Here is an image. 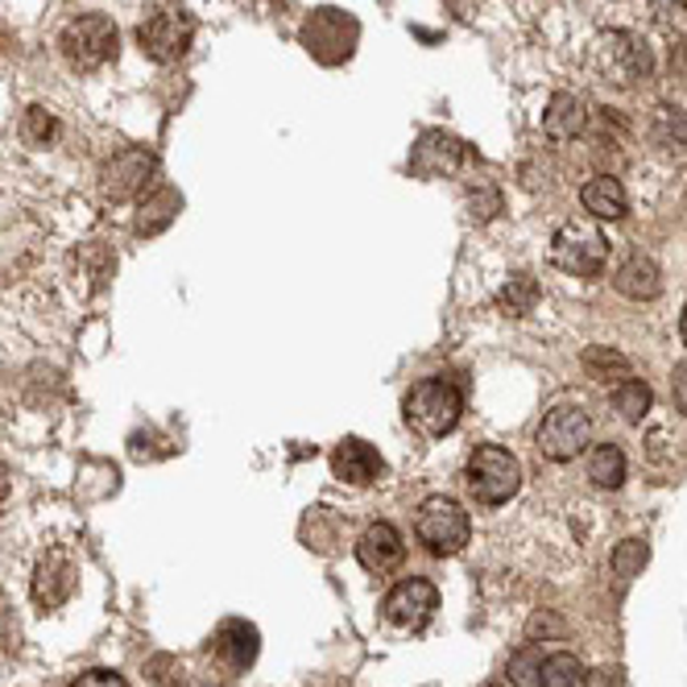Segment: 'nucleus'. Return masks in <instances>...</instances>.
Masks as SVG:
<instances>
[{"label": "nucleus", "instance_id": "6ab92c4d", "mask_svg": "<svg viewBox=\"0 0 687 687\" xmlns=\"http://www.w3.org/2000/svg\"><path fill=\"white\" fill-rule=\"evenodd\" d=\"M613 286H617V294H625V298L646 303V298H659L663 273H659V266H654L650 257H629L622 270L613 273Z\"/></svg>", "mask_w": 687, "mask_h": 687}, {"label": "nucleus", "instance_id": "dca6fc26", "mask_svg": "<svg viewBox=\"0 0 687 687\" xmlns=\"http://www.w3.org/2000/svg\"><path fill=\"white\" fill-rule=\"evenodd\" d=\"M211 650H216V659L229 666V671H245V666L257 663V650H261V634H257V625L241 622V617H232L216 629V638H211Z\"/></svg>", "mask_w": 687, "mask_h": 687}, {"label": "nucleus", "instance_id": "c756f323", "mask_svg": "<svg viewBox=\"0 0 687 687\" xmlns=\"http://www.w3.org/2000/svg\"><path fill=\"white\" fill-rule=\"evenodd\" d=\"M149 675H154V687H183V663H174L170 654H158L149 663Z\"/></svg>", "mask_w": 687, "mask_h": 687}, {"label": "nucleus", "instance_id": "4be33fe9", "mask_svg": "<svg viewBox=\"0 0 687 687\" xmlns=\"http://www.w3.org/2000/svg\"><path fill=\"white\" fill-rule=\"evenodd\" d=\"M588 477H592V484H601V489H622V480H625L622 447H617V443L592 447V456H588Z\"/></svg>", "mask_w": 687, "mask_h": 687}, {"label": "nucleus", "instance_id": "4c0bfd02", "mask_svg": "<svg viewBox=\"0 0 687 687\" xmlns=\"http://www.w3.org/2000/svg\"><path fill=\"white\" fill-rule=\"evenodd\" d=\"M679 335H684V344H687V307H684V319H679Z\"/></svg>", "mask_w": 687, "mask_h": 687}, {"label": "nucleus", "instance_id": "412c9836", "mask_svg": "<svg viewBox=\"0 0 687 687\" xmlns=\"http://www.w3.org/2000/svg\"><path fill=\"white\" fill-rule=\"evenodd\" d=\"M584 373L609 381V385H622V381H629V356L617 353V348H604V344H592L584 353Z\"/></svg>", "mask_w": 687, "mask_h": 687}, {"label": "nucleus", "instance_id": "cd10ccee", "mask_svg": "<svg viewBox=\"0 0 687 687\" xmlns=\"http://www.w3.org/2000/svg\"><path fill=\"white\" fill-rule=\"evenodd\" d=\"M54 133H59V121H54V112H46V108H29L22 121V137L29 146H46V142H54Z\"/></svg>", "mask_w": 687, "mask_h": 687}, {"label": "nucleus", "instance_id": "1a4fd4ad", "mask_svg": "<svg viewBox=\"0 0 687 687\" xmlns=\"http://www.w3.org/2000/svg\"><path fill=\"white\" fill-rule=\"evenodd\" d=\"M154 170H158V158L142 146H128L121 154H112L100 170V199L105 204H128V199H137L146 183L154 179Z\"/></svg>", "mask_w": 687, "mask_h": 687}, {"label": "nucleus", "instance_id": "72a5a7b5", "mask_svg": "<svg viewBox=\"0 0 687 687\" xmlns=\"http://www.w3.org/2000/svg\"><path fill=\"white\" fill-rule=\"evenodd\" d=\"M71 687H128L116 671H84Z\"/></svg>", "mask_w": 687, "mask_h": 687}, {"label": "nucleus", "instance_id": "473e14b6", "mask_svg": "<svg viewBox=\"0 0 687 687\" xmlns=\"http://www.w3.org/2000/svg\"><path fill=\"white\" fill-rule=\"evenodd\" d=\"M671 402H675L679 415H687V360H679L675 373H671Z\"/></svg>", "mask_w": 687, "mask_h": 687}, {"label": "nucleus", "instance_id": "7ed1b4c3", "mask_svg": "<svg viewBox=\"0 0 687 687\" xmlns=\"http://www.w3.org/2000/svg\"><path fill=\"white\" fill-rule=\"evenodd\" d=\"M59 50L75 71H100L105 63L116 59L121 34L105 13H84V17L66 22V29L59 34Z\"/></svg>", "mask_w": 687, "mask_h": 687}, {"label": "nucleus", "instance_id": "bb28decb", "mask_svg": "<svg viewBox=\"0 0 687 687\" xmlns=\"http://www.w3.org/2000/svg\"><path fill=\"white\" fill-rule=\"evenodd\" d=\"M609 563H613V572L622 580H634V576H642V567L650 563V547H646V539H622L613 547Z\"/></svg>", "mask_w": 687, "mask_h": 687}, {"label": "nucleus", "instance_id": "f03ea898", "mask_svg": "<svg viewBox=\"0 0 687 687\" xmlns=\"http://www.w3.org/2000/svg\"><path fill=\"white\" fill-rule=\"evenodd\" d=\"M459 415H464V394L456 381H443V377L418 381L406 397V422L427 439L452 435L459 427Z\"/></svg>", "mask_w": 687, "mask_h": 687}, {"label": "nucleus", "instance_id": "393cba45", "mask_svg": "<svg viewBox=\"0 0 687 687\" xmlns=\"http://www.w3.org/2000/svg\"><path fill=\"white\" fill-rule=\"evenodd\" d=\"M613 406H617V415H622L625 422H642V418L650 415V406H654V394H650L646 381L629 377V381H622V385L613 390Z\"/></svg>", "mask_w": 687, "mask_h": 687}, {"label": "nucleus", "instance_id": "9b49d317", "mask_svg": "<svg viewBox=\"0 0 687 687\" xmlns=\"http://www.w3.org/2000/svg\"><path fill=\"white\" fill-rule=\"evenodd\" d=\"M356 38H360V25L340 9H319V13H311V22L303 25V46L328 66L344 63L353 54Z\"/></svg>", "mask_w": 687, "mask_h": 687}, {"label": "nucleus", "instance_id": "6e6552de", "mask_svg": "<svg viewBox=\"0 0 687 687\" xmlns=\"http://www.w3.org/2000/svg\"><path fill=\"white\" fill-rule=\"evenodd\" d=\"M435 609H439L435 584L410 576V580L394 584V588L385 592V601H381V617H385V625L397 629V634H418L422 625L435 617Z\"/></svg>", "mask_w": 687, "mask_h": 687}, {"label": "nucleus", "instance_id": "aec40b11", "mask_svg": "<svg viewBox=\"0 0 687 687\" xmlns=\"http://www.w3.org/2000/svg\"><path fill=\"white\" fill-rule=\"evenodd\" d=\"M183 208V195L174 187H158L154 195L142 199V208H137V232L142 236H158V232H167L174 224V216Z\"/></svg>", "mask_w": 687, "mask_h": 687}, {"label": "nucleus", "instance_id": "7c9ffc66", "mask_svg": "<svg viewBox=\"0 0 687 687\" xmlns=\"http://www.w3.org/2000/svg\"><path fill=\"white\" fill-rule=\"evenodd\" d=\"M468 211H473V220H477V224H484V220H493V216L501 211V195L493 187H480L477 195L468 199Z\"/></svg>", "mask_w": 687, "mask_h": 687}, {"label": "nucleus", "instance_id": "39448f33", "mask_svg": "<svg viewBox=\"0 0 687 687\" xmlns=\"http://www.w3.org/2000/svg\"><path fill=\"white\" fill-rule=\"evenodd\" d=\"M415 535L431 555H456L473 539V522L452 498H427L415 514Z\"/></svg>", "mask_w": 687, "mask_h": 687}, {"label": "nucleus", "instance_id": "f257e3e1", "mask_svg": "<svg viewBox=\"0 0 687 687\" xmlns=\"http://www.w3.org/2000/svg\"><path fill=\"white\" fill-rule=\"evenodd\" d=\"M588 63L592 71L609 79V84L617 87H634L650 79V71H654V59H650V46L642 38H634V34H625V29H604L592 38L588 46Z\"/></svg>", "mask_w": 687, "mask_h": 687}, {"label": "nucleus", "instance_id": "f3484780", "mask_svg": "<svg viewBox=\"0 0 687 687\" xmlns=\"http://www.w3.org/2000/svg\"><path fill=\"white\" fill-rule=\"evenodd\" d=\"M584 125H588V108H584L580 96H572V91H555L551 100H547V112H542V133L551 137V142H572V137H580Z\"/></svg>", "mask_w": 687, "mask_h": 687}, {"label": "nucleus", "instance_id": "a211bd4d", "mask_svg": "<svg viewBox=\"0 0 687 687\" xmlns=\"http://www.w3.org/2000/svg\"><path fill=\"white\" fill-rule=\"evenodd\" d=\"M580 204L592 220H622L625 211H629V199H625L622 179H613V174H597V179H588L584 191H580Z\"/></svg>", "mask_w": 687, "mask_h": 687}, {"label": "nucleus", "instance_id": "5701e85b", "mask_svg": "<svg viewBox=\"0 0 687 687\" xmlns=\"http://www.w3.org/2000/svg\"><path fill=\"white\" fill-rule=\"evenodd\" d=\"M539 294H542L539 282H535L530 273H514V278H510V282L501 286L498 307L505 315H514V319H518V315H530L535 307H539Z\"/></svg>", "mask_w": 687, "mask_h": 687}, {"label": "nucleus", "instance_id": "f8f14e48", "mask_svg": "<svg viewBox=\"0 0 687 687\" xmlns=\"http://www.w3.org/2000/svg\"><path fill=\"white\" fill-rule=\"evenodd\" d=\"M468 158V146L443 133V128H427L410 149V174L418 179H443V174H456L459 162Z\"/></svg>", "mask_w": 687, "mask_h": 687}, {"label": "nucleus", "instance_id": "4468645a", "mask_svg": "<svg viewBox=\"0 0 687 687\" xmlns=\"http://www.w3.org/2000/svg\"><path fill=\"white\" fill-rule=\"evenodd\" d=\"M356 560H360V567L365 572H394L397 563L406 560V542H402V535H397V526H390V522H373L365 535H360V542H356Z\"/></svg>", "mask_w": 687, "mask_h": 687}, {"label": "nucleus", "instance_id": "0eeeda50", "mask_svg": "<svg viewBox=\"0 0 687 687\" xmlns=\"http://www.w3.org/2000/svg\"><path fill=\"white\" fill-rule=\"evenodd\" d=\"M191 38H195V17L187 9H179V4H162V9H154L146 22L137 25L142 54L162 66L179 63L191 50Z\"/></svg>", "mask_w": 687, "mask_h": 687}, {"label": "nucleus", "instance_id": "b1692460", "mask_svg": "<svg viewBox=\"0 0 687 687\" xmlns=\"http://www.w3.org/2000/svg\"><path fill=\"white\" fill-rule=\"evenodd\" d=\"M654 142L675 154V158H687V108H659V121H654Z\"/></svg>", "mask_w": 687, "mask_h": 687}, {"label": "nucleus", "instance_id": "e433bc0d", "mask_svg": "<svg viewBox=\"0 0 687 687\" xmlns=\"http://www.w3.org/2000/svg\"><path fill=\"white\" fill-rule=\"evenodd\" d=\"M9 489H13V480H9V468L0 464V505H4V498H9Z\"/></svg>", "mask_w": 687, "mask_h": 687}, {"label": "nucleus", "instance_id": "20e7f679", "mask_svg": "<svg viewBox=\"0 0 687 687\" xmlns=\"http://www.w3.org/2000/svg\"><path fill=\"white\" fill-rule=\"evenodd\" d=\"M604 257H609V245L592 220H567L551 236V266L572 278H597L604 270Z\"/></svg>", "mask_w": 687, "mask_h": 687}, {"label": "nucleus", "instance_id": "423d86ee", "mask_svg": "<svg viewBox=\"0 0 687 687\" xmlns=\"http://www.w3.org/2000/svg\"><path fill=\"white\" fill-rule=\"evenodd\" d=\"M468 489L480 505H505L522 489V464L498 443H480L468 456Z\"/></svg>", "mask_w": 687, "mask_h": 687}, {"label": "nucleus", "instance_id": "ddd939ff", "mask_svg": "<svg viewBox=\"0 0 687 687\" xmlns=\"http://www.w3.org/2000/svg\"><path fill=\"white\" fill-rule=\"evenodd\" d=\"M75 584H79V563L71 560L66 551H50L34 567V601L42 609H59V604L71 601Z\"/></svg>", "mask_w": 687, "mask_h": 687}, {"label": "nucleus", "instance_id": "2eb2a0df", "mask_svg": "<svg viewBox=\"0 0 687 687\" xmlns=\"http://www.w3.org/2000/svg\"><path fill=\"white\" fill-rule=\"evenodd\" d=\"M381 456H377V447H369L365 439H340L332 452V473L335 480H344V484H356V489H365V484H373L381 477Z\"/></svg>", "mask_w": 687, "mask_h": 687}, {"label": "nucleus", "instance_id": "9d476101", "mask_svg": "<svg viewBox=\"0 0 687 687\" xmlns=\"http://www.w3.org/2000/svg\"><path fill=\"white\" fill-rule=\"evenodd\" d=\"M592 443V418L580 406H555L551 415L539 422V452L555 464L576 459Z\"/></svg>", "mask_w": 687, "mask_h": 687}, {"label": "nucleus", "instance_id": "c9c22d12", "mask_svg": "<svg viewBox=\"0 0 687 687\" xmlns=\"http://www.w3.org/2000/svg\"><path fill=\"white\" fill-rule=\"evenodd\" d=\"M650 4V13L654 17H663V22H671V17H684L687 13V0H646Z\"/></svg>", "mask_w": 687, "mask_h": 687}, {"label": "nucleus", "instance_id": "a878e982", "mask_svg": "<svg viewBox=\"0 0 687 687\" xmlns=\"http://www.w3.org/2000/svg\"><path fill=\"white\" fill-rule=\"evenodd\" d=\"M584 684V666L576 654H551V659H542L539 666V687H580Z\"/></svg>", "mask_w": 687, "mask_h": 687}, {"label": "nucleus", "instance_id": "f704fd0d", "mask_svg": "<svg viewBox=\"0 0 687 687\" xmlns=\"http://www.w3.org/2000/svg\"><path fill=\"white\" fill-rule=\"evenodd\" d=\"M526 634H530V638H539V634H563V622L551 617V613H535L530 625H526Z\"/></svg>", "mask_w": 687, "mask_h": 687}, {"label": "nucleus", "instance_id": "c85d7f7f", "mask_svg": "<svg viewBox=\"0 0 687 687\" xmlns=\"http://www.w3.org/2000/svg\"><path fill=\"white\" fill-rule=\"evenodd\" d=\"M539 666H542V650L535 642H526L522 650L510 654V679L514 684H539Z\"/></svg>", "mask_w": 687, "mask_h": 687}, {"label": "nucleus", "instance_id": "2f4dec72", "mask_svg": "<svg viewBox=\"0 0 687 687\" xmlns=\"http://www.w3.org/2000/svg\"><path fill=\"white\" fill-rule=\"evenodd\" d=\"M580 687H629V684H625L622 666H597V671H584Z\"/></svg>", "mask_w": 687, "mask_h": 687}]
</instances>
